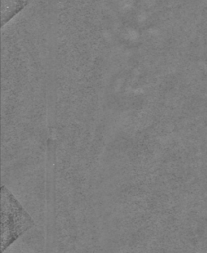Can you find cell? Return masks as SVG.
<instances>
[{"label": "cell", "instance_id": "6da1fadb", "mask_svg": "<svg viewBox=\"0 0 207 253\" xmlns=\"http://www.w3.org/2000/svg\"><path fill=\"white\" fill-rule=\"evenodd\" d=\"M1 249L5 250V248L13 243L21 234L32 227L34 225V221L4 186L1 187Z\"/></svg>", "mask_w": 207, "mask_h": 253}, {"label": "cell", "instance_id": "7a4b0ae2", "mask_svg": "<svg viewBox=\"0 0 207 253\" xmlns=\"http://www.w3.org/2000/svg\"><path fill=\"white\" fill-rule=\"evenodd\" d=\"M2 1V25L6 24L16 14L22 11L32 0H1Z\"/></svg>", "mask_w": 207, "mask_h": 253}]
</instances>
